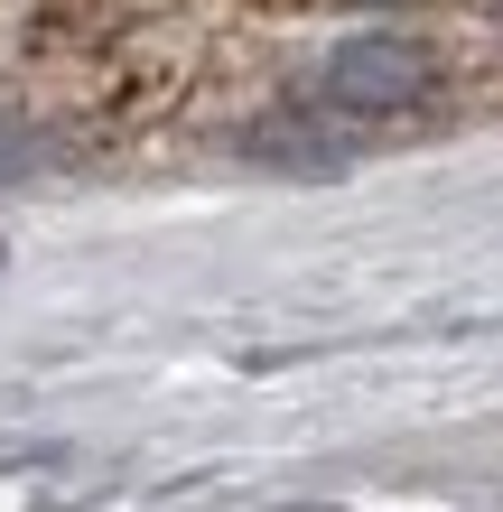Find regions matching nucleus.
<instances>
[{"mask_svg":"<svg viewBox=\"0 0 503 512\" xmlns=\"http://www.w3.org/2000/svg\"><path fill=\"white\" fill-rule=\"evenodd\" d=\"M485 10H494V19H503V0H485Z\"/></svg>","mask_w":503,"mask_h":512,"instance_id":"nucleus-4","label":"nucleus"},{"mask_svg":"<svg viewBox=\"0 0 503 512\" xmlns=\"http://www.w3.org/2000/svg\"><path fill=\"white\" fill-rule=\"evenodd\" d=\"M438 84L429 47L401 38V28H354V38H336L327 56V103L336 112H410Z\"/></svg>","mask_w":503,"mask_h":512,"instance_id":"nucleus-1","label":"nucleus"},{"mask_svg":"<svg viewBox=\"0 0 503 512\" xmlns=\"http://www.w3.org/2000/svg\"><path fill=\"white\" fill-rule=\"evenodd\" d=\"M243 149H252L261 168H299V177H327V168H345V140H336L327 122H308V112H280V122H261Z\"/></svg>","mask_w":503,"mask_h":512,"instance_id":"nucleus-2","label":"nucleus"},{"mask_svg":"<svg viewBox=\"0 0 503 512\" xmlns=\"http://www.w3.org/2000/svg\"><path fill=\"white\" fill-rule=\"evenodd\" d=\"M19 168H28V140H19L10 122H0V187H10V177H19Z\"/></svg>","mask_w":503,"mask_h":512,"instance_id":"nucleus-3","label":"nucleus"}]
</instances>
